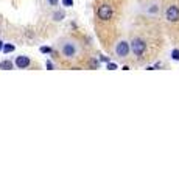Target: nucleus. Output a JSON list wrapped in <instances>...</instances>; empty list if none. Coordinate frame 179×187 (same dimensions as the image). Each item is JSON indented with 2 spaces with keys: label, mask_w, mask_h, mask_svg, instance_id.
Instances as JSON below:
<instances>
[{
  "label": "nucleus",
  "mask_w": 179,
  "mask_h": 187,
  "mask_svg": "<svg viewBox=\"0 0 179 187\" xmlns=\"http://www.w3.org/2000/svg\"><path fill=\"white\" fill-rule=\"evenodd\" d=\"M59 52L66 59H73L80 53V45L72 38H62L59 41Z\"/></svg>",
  "instance_id": "1"
},
{
  "label": "nucleus",
  "mask_w": 179,
  "mask_h": 187,
  "mask_svg": "<svg viewBox=\"0 0 179 187\" xmlns=\"http://www.w3.org/2000/svg\"><path fill=\"white\" fill-rule=\"evenodd\" d=\"M114 52H115V55H117L118 58H126L128 55H129V52H131V42H128V41H125V39H120V41L115 44Z\"/></svg>",
  "instance_id": "2"
},
{
  "label": "nucleus",
  "mask_w": 179,
  "mask_h": 187,
  "mask_svg": "<svg viewBox=\"0 0 179 187\" xmlns=\"http://www.w3.org/2000/svg\"><path fill=\"white\" fill-rule=\"evenodd\" d=\"M131 52L136 56H142L146 52V42L143 39H140V38H134L131 41Z\"/></svg>",
  "instance_id": "3"
},
{
  "label": "nucleus",
  "mask_w": 179,
  "mask_h": 187,
  "mask_svg": "<svg viewBox=\"0 0 179 187\" xmlns=\"http://www.w3.org/2000/svg\"><path fill=\"white\" fill-rule=\"evenodd\" d=\"M97 14H98V19H101V20H111L114 11H112V6H111V5H106V3H105V5H101V6L98 8Z\"/></svg>",
  "instance_id": "4"
},
{
  "label": "nucleus",
  "mask_w": 179,
  "mask_h": 187,
  "mask_svg": "<svg viewBox=\"0 0 179 187\" xmlns=\"http://www.w3.org/2000/svg\"><path fill=\"white\" fill-rule=\"evenodd\" d=\"M165 19L168 22H177L179 20V6H176V5L168 6L165 11Z\"/></svg>",
  "instance_id": "5"
},
{
  "label": "nucleus",
  "mask_w": 179,
  "mask_h": 187,
  "mask_svg": "<svg viewBox=\"0 0 179 187\" xmlns=\"http://www.w3.org/2000/svg\"><path fill=\"white\" fill-rule=\"evenodd\" d=\"M16 67L17 69H27L30 64H31V61H30V58L28 56H25V55H20V56H17L16 58Z\"/></svg>",
  "instance_id": "6"
},
{
  "label": "nucleus",
  "mask_w": 179,
  "mask_h": 187,
  "mask_svg": "<svg viewBox=\"0 0 179 187\" xmlns=\"http://www.w3.org/2000/svg\"><path fill=\"white\" fill-rule=\"evenodd\" d=\"M13 67H14V64H13V61H10V59L0 61V69H2V70H11Z\"/></svg>",
  "instance_id": "7"
},
{
  "label": "nucleus",
  "mask_w": 179,
  "mask_h": 187,
  "mask_svg": "<svg viewBox=\"0 0 179 187\" xmlns=\"http://www.w3.org/2000/svg\"><path fill=\"white\" fill-rule=\"evenodd\" d=\"M64 16H66L64 11H56V13H53V20L55 22H61L64 19Z\"/></svg>",
  "instance_id": "8"
},
{
  "label": "nucleus",
  "mask_w": 179,
  "mask_h": 187,
  "mask_svg": "<svg viewBox=\"0 0 179 187\" xmlns=\"http://www.w3.org/2000/svg\"><path fill=\"white\" fill-rule=\"evenodd\" d=\"M14 49H16V47L13 44H5L3 45V52L5 53H11V52H14Z\"/></svg>",
  "instance_id": "9"
},
{
  "label": "nucleus",
  "mask_w": 179,
  "mask_h": 187,
  "mask_svg": "<svg viewBox=\"0 0 179 187\" xmlns=\"http://www.w3.org/2000/svg\"><path fill=\"white\" fill-rule=\"evenodd\" d=\"M171 58H173L174 61H179V50H173V52H171Z\"/></svg>",
  "instance_id": "10"
},
{
  "label": "nucleus",
  "mask_w": 179,
  "mask_h": 187,
  "mask_svg": "<svg viewBox=\"0 0 179 187\" xmlns=\"http://www.w3.org/2000/svg\"><path fill=\"white\" fill-rule=\"evenodd\" d=\"M90 67H92V69H98V67H100V62H98L97 59H92V61H90Z\"/></svg>",
  "instance_id": "11"
},
{
  "label": "nucleus",
  "mask_w": 179,
  "mask_h": 187,
  "mask_svg": "<svg viewBox=\"0 0 179 187\" xmlns=\"http://www.w3.org/2000/svg\"><path fill=\"white\" fill-rule=\"evenodd\" d=\"M47 2H48V5H50V6H58L59 0H47Z\"/></svg>",
  "instance_id": "12"
},
{
  "label": "nucleus",
  "mask_w": 179,
  "mask_h": 187,
  "mask_svg": "<svg viewBox=\"0 0 179 187\" xmlns=\"http://www.w3.org/2000/svg\"><path fill=\"white\" fill-rule=\"evenodd\" d=\"M64 6H73V0H62Z\"/></svg>",
  "instance_id": "13"
},
{
  "label": "nucleus",
  "mask_w": 179,
  "mask_h": 187,
  "mask_svg": "<svg viewBox=\"0 0 179 187\" xmlns=\"http://www.w3.org/2000/svg\"><path fill=\"white\" fill-rule=\"evenodd\" d=\"M41 52L42 53H50V52H52V49H50V47H41Z\"/></svg>",
  "instance_id": "14"
},
{
  "label": "nucleus",
  "mask_w": 179,
  "mask_h": 187,
  "mask_svg": "<svg viewBox=\"0 0 179 187\" xmlns=\"http://www.w3.org/2000/svg\"><path fill=\"white\" fill-rule=\"evenodd\" d=\"M108 69H109V70H115V69H117V64H114V62H108Z\"/></svg>",
  "instance_id": "15"
},
{
  "label": "nucleus",
  "mask_w": 179,
  "mask_h": 187,
  "mask_svg": "<svg viewBox=\"0 0 179 187\" xmlns=\"http://www.w3.org/2000/svg\"><path fill=\"white\" fill-rule=\"evenodd\" d=\"M3 45H5V44H3L2 41H0V52H2V50H3Z\"/></svg>",
  "instance_id": "16"
}]
</instances>
